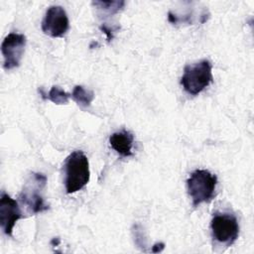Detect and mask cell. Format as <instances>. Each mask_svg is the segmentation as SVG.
<instances>
[{"mask_svg":"<svg viewBox=\"0 0 254 254\" xmlns=\"http://www.w3.org/2000/svg\"><path fill=\"white\" fill-rule=\"evenodd\" d=\"M21 218H23V213L18 201L2 191L0 196V226L4 234L12 236L14 226Z\"/></svg>","mask_w":254,"mask_h":254,"instance_id":"8","label":"cell"},{"mask_svg":"<svg viewBox=\"0 0 254 254\" xmlns=\"http://www.w3.org/2000/svg\"><path fill=\"white\" fill-rule=\"evenodd\" d=\"M213 239L217 242L232 245L239 235V224L235 215L231 213H215L210 222Z\"/></svg>","mask_w":254,"mask_h":254,"instance_id":"5","label":"cell"},{"mask_svg":"<svg viewBox=\"0 0 254 254\" xmlns=\"http://www.w3.org/2000/svg\"><path fill=\"white\" fill-rule=\"evenodd\" d=\"M100 30L106 35V38H107V41L110 42L112 41V39L114 38V33L116 30H118V27L116 28H112L106 24H103L100 26Z\"/></svg>","mask_w":254,"mask_h":254,"instance_id":"13","label":"cell"},{"mask_svg":"<svg viewBox=\"0 0 254 254\" xmlns=\"http://www.w3.org/2000/svg\"><path fill=\"white\" fill-rule=\"evenodd\" d=\"M213 80L212 64L208 60H201L193 64H187L181 77L184 90L190 95H197Z\"/></svg>","mask_w":254,"mask_h":254,"instance_id":"3","label":"cell"},{"mask_svg":"<svg viewBox=\"0 0 254 254\" xmlns=\"http://www.w3.org/2000/svg\"><path fill=\"white\" fill-rule=\"evenodd\" d=\"M164 247H165V244H164L163 242H158V243H156V244L153 246V248L151 249V251H152V252H161V251L164 249Z\"/></svg>","mask_w":254,"mask_h":254,"instance_id":"14","label":"cell"},{"mask_svg":"<svg viewBox=\"0 0 254 254\" xmlns=\"http://www.w3.org/2000/svg\"><path fill=\"white\" fill-rule=\"evenodd\" d=\"M26 43V36L19 33H10L4 38L1 44V53L4 59L3 67L5 69L9 70L20 65Z\"/></svg>","mask_w":254,"mask_h":254,"instance_id":"6","label":"cell"},{"mask_svg":"<svg viewBox=\"0 0 254 254\" xmlns=\"http://www.w3.org/2000/svg\"><path fill=\"white\" fill-rule=\"evenodd\" d=\"M46 185L47 177L41 173H32L25 183L19 198L30 213H41L49 209L42 194Z\"/></svg>","mask_w":254,"mask_h":254,"instance_id":"4","label":"cell"},{"mask_svg":"<svg viewBox=\"0 0 254 254\" xmlns=\"http://www.w3.org/2000/svg\"><path fill=\"white\" fill-rule=\"evenodd\" d=\"M217 177L207 170L193 171L187 181V188L192 205L195 207L203 202H209L215 195Z\"/></svg>","mask_w":254,"mask_h":254,"instance_id":"2","label":"cell"},{"mask_svg":"<svg viewBox=\"0 0 254 254\" xmlns=\"http://www.w3.org/2000/svg\"><path fill=\"white\" fill-rule=\"evenodd\" d=\"M70 97V94H68L66 91H64L63 88H61L58 85H54L50 91L48 92L46 98L54 102L55 104H66L68 102V99Z\"/></svg>","mask_w":254,"mask_h":254,"instance_id":"12","label":"cell"},{"mask_svg":"<svg viewBox=\"0 0 254 254\" xmlns=\"http://www.w3.org/2000/svg\"><path fill=\"white\" fill-rule=\"evenodd\" d=\"M64 187L66 193L82 190L89 182V162L86 155L76 150L71 152L64 162Z\"/></svg>","mask_w":254,"mask_h":254,"instance_id":"1","label":"cell"},{"mask_svg":"<svg viewBox=\"0 0 254 254\" xmlns=\"http://www.w3.org/2000/svg\"><path fill=\"white\" fill-rule=\"evenodd\" d=\"M92 5L105 14L114 15L124 8L125 2L122 0H120V1H93Z\"/></svg>","mask_w":254,"mask_h":254,"instance_id":"11","label":"cell"},{"mask_svg":"<svg viewBox=\"0 0 254 254\" xmlns=\"http://www.w3.org/2000/svg\"><path fill=\"white\" fill-rule=\"evenodd\" d=\"M69 29V20L62 6H50L42 21V31L52 38L64 37Z\"/></svg>","mask_w":254,"mask_h":254,"instance_id":"7","label":"cell"},{"mask_svg":"<svg viewBox=\"0 0 254 254\" xmlns=\"http://www.w3.org/2000/svg\"><path fill=\"white\" fill-rule=\"evenodd\" d=\"M70 97L80 106L87 107L94 99V92L82 85H75L72 89Z\"/></svg>","mask_w":254,"mask_h":254,"instance_id":"10","label":"cell"},{"mask_svg":"<svg viewBox=\"0 0 254 254\" xmlns=\"http://www.w3.org/2000/svg\"><path fill=\"white\" fill-rule=\"evenodd\" d=\"M133 143H134V135L127 130L114 132L109 137L110 146L121 157H130L133 155L132 153Z\"/></svg>","mask_w":254,"mask_h":254,"instance_id":"9","label":"cell"}]
</instances>
